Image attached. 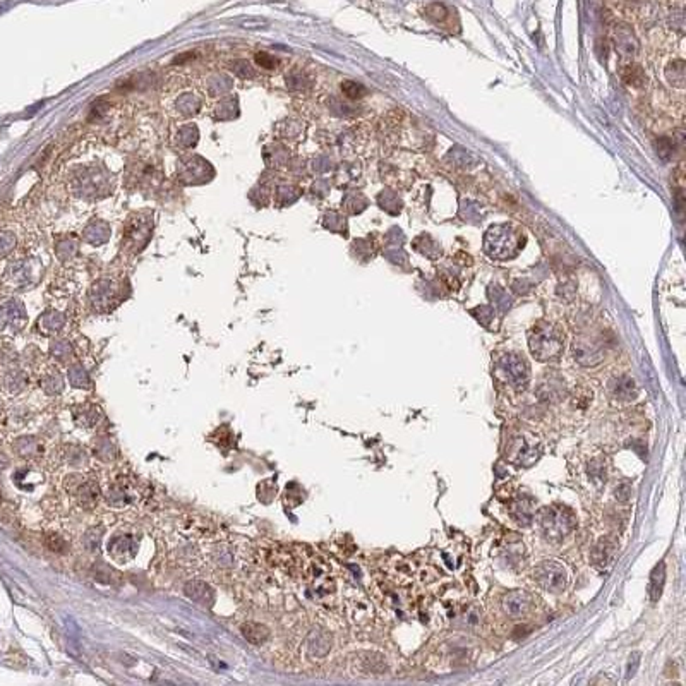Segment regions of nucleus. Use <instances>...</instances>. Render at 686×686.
Here are the masks:
<instances>
[{"instance_id": "obj_21", "label": "nucleus", "mask_w": 686, "mask_h": 686, "mask_svg": "<svg viewBox=\"0 0 686 686\" xmlns=\"http://www.w3.org/2000/svg\"><path fill=\"white\" fill-rule=\"evenodd\" d=\"M426 14L429 16V19H433L434 22L443 24V22H445L450 16V9L446 6H443V3H431V6L426 9Z\"/></svg>"}, {"instance_id": "obj_1", "label": "nucleus", "mask_w": 686, "mask_h": 686, "mask_svg": "<svg viewBox=\"0 0 686 686\" xmlns=\"http://www.w3.org/2000/svg\"><path fill=\"white\" fill-rule=\"evenodd\" d=\"M529 348L537 361H555L563 354V329L551 321H537L529 329Z\"/></svg>"}, {"instance_id": "obj_14", "label": "nucleus", "mask_w": 686, "mask_h": 686, "mask_svg": "<svg viewBox=\"0 0 686 686\" xmlns=\"http://www.w3.org/2000/svg\"><path fill=\"white\" fill-rule=\"evenodd\" d=\"M185 596H189L192 601L198 602L199 606H204V608H211L215 602L213 590H211L204 582H199V580L189 582L187 585H185Z\"/></svg>"}, {"instance_id": "obj_22", "label": "nucleus", "mask_w": 686, "mask_h": 686, "mask_svg": "<svg viewBox=\"0 0 686 686\" xmlns=\"http://www.w3.org/2000/svg\"><path fill=\"white\" fill-rule=\"evenodd\" d=\"M342 91L345 93V97H348L350 100H359L366 94V88L354 81H345L342 85Z\"/></svg>"}, {"instance_id": "obj_12", "label": "nucleus", "mask_w": 686, "mask_h": 686, "mask_svg": "<svg viewBox=\"0 0 686 686\" xmlns=\"http://www.w3.org/2000/svg\"><path fill=\"white\" fill-rule=\"evenodd\" d=\"M136 549H138V541L127 534V536H119L113 537L108 544V552L115 561H120L122 564H126L134 558Z\"/></svg>"}, {"instance_id": "obj_6", "label": "nucleus", "mask_w": 686, "mask_h": 686, "mask_svg": "<svg viewBox=\"0 0 686 686\" xmlns=\"http://www.w3.org/2000/svg\"><path fill=\"white\" fill-rule=\"evenodd\" d=\"M534 580L542 590L551 594H561L568 587V571L563 563L556 559H545L534 568Z\"/></svg>"}, {"instance_id": "obj_7", "label": "nucleus", "mask_w": 686, "mask_h": 686, "mask_svg": "<svg viewBox=\"0 0 686 686\" xmlns=\"http://www.w3.org/2000/svg\"><path fill=\"white\" fill-rule=\"evenodd\" d=\"M571 350H573L575 361L582 364V366L594 367L604 361V347L594 336L582 335L575 338Z\"/></svg>"}, {"instance_id": "obj_26", "label": "nucleus", "mask_w": 686, "mask_h": 686, "mask_svg": "<svg viewBox=\"0 0 686 686\" xmlns=\"http://www.w3.org/2000/svg\"><path fill=\"white\" fill-rule=\"evenodd\" d=\"M0 501H2V494H0Z\"/></svg>"}, {"instance_id": "obj_5", "label": "nucleus", "mask_w": 686, "mask_h": 686, "mask_svg": "<svg viewBox=\"0 0 686 686\" xmlns=\"http://www.w3.org/2000/svg\"><path fill=\"white\" fill-rule=\"evenodd\" d=\"M541 457V445L536 441L534 436L525 433L513 436L510 441L506 443L505 458L510 464L517 465V467H530L536 464Z\"/></svg>"}, {"instance_id": "obj_3", "label": "nucleus", "mask_w": 686, "mask_h": 686, "mask_svg": "<svg viewBox=\"0 0 686 686\" xmlns=\"http://www.w3.org/2000/svg\"><path fill=\"white\" fill-rule=\"evenodd\" d=\"M541 532L545 539L561 541L577 529V517L566 506H545L537 515Z\"/></svg>"}, {"instance_id": "obj_17", "label": "nucleus", "mask_w": 686, "mask_h": 686, "mask_svg": "<svg viewBox=\"0 0 686 686\" xmlns=\"http://www.w3.org/2000/svg\"><path fill=\"white\" fill-rule=\"evenodd\" d=\"M510 513L520 525H529L534 518V501L530 498H527V496H520L511 505Z\"/></svg>"}, {"instance_id": "obj_13", "label": "nucleus", "mask_w": 686, "mask_h": 686, "mask_svg": "<svg viewBox=\"0 0 686 686\" xmlns=\"http://www.w3.org/2000/svg\"><path fill=\"white\" fill-rule=\"evenodd\" d=\"M620 78L630 90H642L647 85L645 69L636 60H623L621 62Z\"/></svg>"}, {"instance_id": "obj_4", "label": "nucleus", "mask_w": 686, "mask_h": 686, "mask_svg": "<svg viewBox=\"0 0 686 686\" xmlns=\"http://www.w3.org/2000/svg\"><path fill=\"white\" fill-rule=\"evenodd\" d=\"M496 374L515 390H524L530 381V366L524 355L508 352L496 361Z\"/></svg>"}, {"instance_id": "obj_20", "label": "nucleus", "mask_w": 686, "mask_h": 686, "mask_svg": "<svg viewBox=\"0 0 686 686\" xmlns=\"http://www.w3.org/2000/svg\"><path fill=\"white\" fill-rule=\"evenodd\" d=\"M664 582H666V570L664 564H657L654 568V571L650 573V582H649V596L652 601H657L661 597L662 589H664Z\"/></svg>"}, {"instance_id": "obj_11", "label": "nucleus", "mask_w": 686, "mask_h": 686, "mask_svg": "<svg viewBox=\"0 0 686 686\" xmlns=\"http://www.w3.org/2000/svg\"><path fill=\"white\" fill-rule=\"evenodd\" d=\"M76 479L78 483H69V491L73 492V496L83 508H91L100 496V487H98L97 480L85 479L83 476H76Z\"/></svg>"}, {"instance_id": "obj_18", "label": "nucleus", "mask_w": 686, "mask_h": 686, "mask_svg": "<svg viewBox=\"0 0 686 686\" xmlns=\"http://www.w3.org/2000/svg\"><path fill=\"white\" fill-rule=\"evenodd\" d=\"M306 649L313 657H323L329 650V638L323 631H313L306 640Z\"/></svg>"}, {"instance_id": "obj_19", "label": "nucleus", "mask_w": 686, "mask_h": 686, "mask_svg": "<svg viewBox=\"0 0 686 686\" xmlns=\"http://www.w3.org/2000/svg\"><path fill=\"white\" fill-rule=\"evenodd\" d=\"M242 635L245 640L252 643V645H263L270 638V630L261 623H245L242 624Z\"/></svg>"}, {"instance_id": "obj_9", "label": "nucleus", "mask_w": 686, "mask_h": 686, "mask_svg": "<svg viewBox=\"0 0 686 686\" xmlns=\"http://www.w3.org/2000/svg\"><path fill=\"white\" fill-rule=\"evenodd\" d=\"M501 608L506 616L511 620H522L527 614L532 611L534 608V597L525 590H513L508 592L501 601Z\"/></svg>"}, {"instance_id": "obj_16", "label": "nucleus", "mask_w": 686, "mask_h": 686, "mask_svg": "<svg viewBox=\"0 0 686 686\" xmlns=\"http://www.w3.org/2000/svg\"><path fill=\"white\" fill-rule=\"evenodd\" d=\"M609 390H611L613 398L617 400H633L636 396V385L630 376L623 374V376H616L609 383Z\"/></svg>"}, {"instance_id": "obj_24", "label": "nucleus", "mask_w": 686, "mask_h": 686, "mask_svg": "<svg viewBox=\"0 0 686 686\" xmlns=\"http://www.w3.org/2000/svg\"><path fill=\"white\" fill-rule=\"evenodd\" d=\"M83 417H86V420H85V422H83V427H91L94 422H97L98 412H94V408L90 407V405H88V407L79 408V412H76V420L83 419Z\"/></svg>"}, {"instance_id": "obj_25", "label": "nucleus", "mask_w": 686, "mask_h": 686, "mask_svg": "<svg viewBox=\"0 0 686 686\" xmlns=\"http://www.w3.org/2000/svg\"><path fill=\"white\" fill-rule=\"evenodd\" d=\"M256 62L259 64L261 67H266V69H273V67L276 66V59H273V57L268 54H257Z\"/></svg>"}, {"instance_id": "obj_2", "label": "nucleus", "mask_w": 686, "mask_h": 686, "mask_svg": "<svg viewBox=\"0 0 686 686\" xmlns=\"http://www.w3.org/2000/svg\"><path fill=\"white\" fill-rule=\"evenodd\" d=\"M524 248V234L511 225H494L487 230L484 249L494 259H510Z\"/></svg>"}, {"instance_id": "obj_23", "label": "nucleus", "mask_w": 686, "mask_h": 686, "mask_svg": "<svg viewBox=\"0 0 686 686\" xmlns=\"http://www.w3.org/2000/svg\"><path fill=\"white\" fill-rule=\"evenodd\" d=\"M45 545H47L50 551L60 552V555L67 551V542L60 536H57V534H48V536L45 537Z\"/></svg>"}, {"instance_id": "obj_15", "label": "nucleus", "mask_w": 686, "mask_h": 686, "mask_svg": "<svg viewBox=\"0 0 686 686\" xmlns=\"http://www.w3.org/2000/svg\"><path fill=\"white\" fill-rule=\"evenodd\" d=\"M614 552H616V541L609 539H601L594 545L592 549V561L597 568H606L611 564V561L614 559Z\"/></svg>"}, {"instance_id": "obj_10", "label": "nucleus", "mask_w": 686, "mask_h": 686, "mask_svg": "<svg viewBox=\"0 0 686 686\" xmlns=\"http://www.w3.org/2000/svg\"><path fill=\"white\" fill-rule=\"evenodd\" d=\"M613 38L614 45H616V52L621 57V62L623 60H635L636 50H638V40H636L635 33H633L630 26L624 24V22L616 24Z\"/></svg>"}, {"instance_id": "obj_8", "label": "nucleus", "mask_w": 686, "mask_h": 686, "mask_svg": "<svg viewBox=\"0 0 686 686\" xmlns=\"http://www.w3.org/2000/svg\"><path fill=\"white\" fill-rule=\"evenodd\" d=\"M107 503L112 508H127L134 505L139 498V492L136 489V483L127 477H120L115 483H112L105 492Z\"/></svg>"}]
</instances>
